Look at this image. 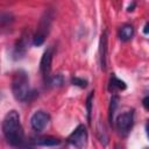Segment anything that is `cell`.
<instances>
[{"instance_id":"ffe728a7","label":"cell","mask_w":149,"mask_h":149,"mask_svg":"<svg viewBox=\"0 0 149 149\" xmlns=\"http://www.w3.org/2000/svg\"><path fill=\"white\" fill-rule=\"evenodd\" d=\"M135 5H136V3H135V2H133V3H132L129 7H128V9H127V10H128V12H132V10H133V8L135 7Z\"/></svg>"},{"instance_id":"44dd1931","label":"cell","mask_w":149,"mask_h":149,"mask_svg":"<svg viewBox=\"0 0 149 149\" xmlns=\"http://www.w3.org/2000/svg\"><path fill=\"white\" fill-rule=\"evenodd\" d=\"M144 149H149V148H144Z\"/></svg>"},{"instance_id":"3957f363","label":"cell","mask_w":149,"mask_h":149,"mask_svg":"<svg viewBox=\"0 0 149 149\" xmlns=\"http://www.w3.org/2000/svg\"><path fill=\"white\" fill-rule=\"evenodd\" d=\"M133 125H134V111L133 109L123 112L116 116L115 127L121 136H127L130 133Z\"/></svg>"},{"instance_id":"e0dca14e","label":"cell","mask_w":149,"mask_h":149,"mask_svg":"<svg viewBox=\"0 0 149 149\" xmlns=\"http://www.w3.org/2000/svg\"><path fill=\"white\" fill-rule=\"evenodd\" d=\"M142 105L147 111H149V95H147L142 99Z\"/></svg>"},{"instance_id":"8fae6325","label":"cell","mask_w":149,"mask_h":149,"mask_svg":"<svg viewBox=\"0 0 149 149\" xmlns=\"http://www.w3.org/2000/svg\"><path fill=\"white\" fill-rule=\"evenodd\" d=\"M134 33L135 31H134L133 26L126 23V24L121 26L120 29H119V38L121 41H123V42H127V41L132 40V37L134 36Z\"/></svg>"},{"instance_id":"7c38bea8","label":"cell","mask_w":149,"mask_h":149,"mask_svg":"<svg viewBox=\"0 0 149 149\" xmlns=\"http://www.w3.org/2000/svg\"><path fill=\"white\" fill-rule=\"evenodd\" d=\"M26 49H27V42H26V38L22 37L20 41H17V43L14 48V52H13L14 58L17 59V58L22 57L26 54Z\"/></svg>"},{"instance_id":"5bb4252c","label":"cell","mask_w":149,"mask_h":149,"mask_svg":"<svg viewBox=\"0 0 149 149\" xmlns=\"http://www.w3.org/2000/svg\"><path fill=\"white\" fill-rule=\"evenodd\" d=\"M63 81H64L63 76L58 73V74H55V76H51L47 84L50 85V86H61L63 84Z\"/></svg>"},{"instance_id":"6da1fadb","label":"cell","mask_w":149,"mask_h":149,"mask_svg":"<svg viewBox=\"0 0 149 149\" xmlns=\"http://www.w3.org/2000/svg\"><path fill=\"white\" fill-rule=\"evenodd\" d=\"M1 129L7 143H9L12 147L19 149H33L29 146V143L26 142L24 132L20 121V115L15 109L9 111L5 115L2 120Z\"/></svg>"},{"instance_id":"5b68a950","label":"cell","mask_w":149,"mask_h":149,"mask_svg":"<svg viewBox=\"0 0 149 149\" xmlns=\"http://www.w3.org/2000/svg\"><path fill=\"white\" fill-rule=\"evenodd\" d=\"M50 23H51V16L49 14V12L44 13V16L41 19L40 24L37 27V31L33 37V44L36 47H40L44 43V40L49 33V28H50Z\"/></svg>"},{"instance_id":"30bf717a","label":"cell","mask_w":149,"mask_h":149,"mask_svg":"<svg viewBox=\"0 0 149 149\" xmlns=\"http://www.w3.org/2000/svg\"><path fill=\"white\" fill-rule=\"evenodd\" d=\"M34 142L43 147H55L61 144V140L55 136H40V137H36Z\"/></svg>"},{"instance_id":"9a60e30c","label":"cell","mask_w":149,"mask_h":149,"mask_svg":"<svg viewBox=\"0 0 149 149\" xmlns=\"http://www.w3.org/2000/svg\"><path fill=\"white\" fill-rule=\"evenodd\" d=\"M71 84L74 86H78L80 88H85L87 86V80L84 78H79V77H72L71 78Z\"/></svg>"},{"instance_id":"4fadbf2b","label":"cell","mask_w":149,"mask_h":149,"mask_svg":"<svg viewBox=\"0 0 149 149\" xmlns=\"http://www.w3.org/2000/svg\"><path fill=\"white\" fill-rule=\"evenodd\" d=\"M118 105H119V97L118 95H112L111 104H109V109H108V119H109L111 125L113 122V115H114V112H115Z\"/></svg>"},{"instance_id":"8992f818","label":"cell","mask_w":149,"mask_h":149,"mask_svg":"<svg viewBox=\"0 0 149 149\" xmlns=\"http://www.w3.org/2000/svg\"><path fill=\"white\" fill-rule=\"evenodd\" d=\"M52 57H54V47L50 45L47 48V50L43 52V56L40 62V71L42 73L43 80L47 84L51 77V63H52Z\"/></svg>"},{"instance_id":"7a4b0ae2","label":"cell","mask_w":149,"mask_h":149,"mask_svg":"<svg viewBox=\"0 0 149 149\" xmlns=\"http://www.w3.org/2000/svg\"><path fill=\"white\" fill-rule=\"evenodd\" d=\"M12 92L16 100L23 102L30 101L36 95V92L30 90L29 77L26 71L19 70L14 73L12 79Z\"/></svg>"},{"instance_id":"ba28073f","label":"cell","mask_w":149,"mask_h":149,"mask_svg":"<svg viewBox=\"0 0 149 149\" xmlns=\"http://www.w3.org/2000/svg\"><path fill=\"white\" fill-rule=\"evenodd\" d=\"M99 61H100V68L101 70H106L107 66V30H104V33L100 36L99 42Z\"/></svg>"},{"instance_id":"52a82bcc","label":"cell","mask_w":149,"mask_h":149,"mask_svg":"<svg viewBox=\"0 0 149 149\" xmlns=\"http://www.w3.org/2000/svg\"><path fill=\"white\" fill-rule=\"evenodd\" d=\"M50 115L44 111H36L30 118V126L35 132H42L49 123Z\"/></svg>"},{"instance_id":"9c48e42d","label":"cell","mask_w":149,"mask_h":149,"mask_svg":"<svg viewBox=\"0 0 149 149\" xmlns=\"http://www.w3.org/2000/svg\"><path fill=\"white\" fill-rule=\"evenodd\" d=\"M127 88V85L123 80L119 79L115 73H112V76L109 77V81H108V91L114 93L116 91H123Z\"/></svg>"},{"instance_id":"d6986e66","label":"cell","mask_w":149,"mask_h":149,"mask_svg":"<svg viewBox=\"0 0 149 149\" xmlns=\"http://www.w3.org/2000/svg\"><path fill=\"white\" fill-rule=\"evenodd\" d=\"M146 132H147V136H148V139H149V120H148L147 123H146Z\"/></svg>"},{"instance_id":"2e32d148","label":"cell","mask_w":149,"mask_h":149,"mask_svg":"<svg viewBox=\"0 0 149 149\" xmlns=\"http://www.w3.org/2000/svg\"><path fill=\"white\" fill-rule=\"evenodd\" d=\"M93 95H94V92H90L87 99H86V108H87V119L88 121L91 120V112H92V99H93Z\"/></svg>"},{"instance_id":"ac0fdd59","label":"cell","mask_w":149,"mask_h":149,"mask_svg":"<svg viewBox=\"0 0 149 149\" xmlns=\"http://www.w3.org/2000/svg\"><path fill=\"white\" fill-rule=\"evenodd\" d=\"M143 33L144 34H149V22H147L143 27Z\"/></svg>"},{"instance_id":"277c9868","label":"cell","mask_w":149,"mask_h":149,"mask_svg":"<svg viewBox=\"0 0 149 149\" xmlns=\"http://www.w3.org/2000/svg\"><path fill=\"white\" fill-rule=\"evenodd\" d=\"M87 140H88V134L84 125H78L68 137V142L71 146H73L76 149H85L87 146Z\"/></svg>"}]
</instances>
